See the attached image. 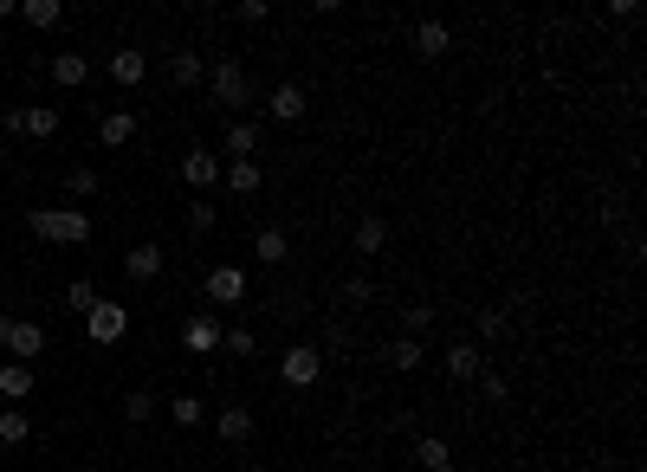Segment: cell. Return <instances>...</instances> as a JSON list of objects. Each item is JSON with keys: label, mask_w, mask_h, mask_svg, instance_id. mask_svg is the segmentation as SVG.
<instances>
[{"label": "cell", "mask_w": 647, "mask_h": 472, "mask_svg": "<svg viewBox=\"0 0 647 472\" xmlns=\"http://www.w3.org/2000/svg\"><path fill=\"white\" fill-rule=\"evenodd\" d=\"M26 227H33L39 240H52V246H85L91 240V214L85 207H33Z\"/></svg>", "instance_id": "1"}, {"label": "cell", "mask_w": 647, "mask_h": 472, "mask_svg": "<svg viewBox=\"0 0 647 472\" xmlns=\"http://www.w3.org/2000/svg\"><path fill=\"white\" fill-rule=\"evenodd\" d=\"M208 97L227 117H240L246 104H253V78H246V65L240 59H220V65H208Z\"/></svg>", "instance_id": "2"}, {"label": "cell", "mask_w": 647, "mask_h": 472, "mask_svg": "<svg viewBox=\"0 0 647 472\" xmlns=\"http://www.w3.org/2000/svg\"><path fill=\"white\" fill-rule=\"evenodd\" d=\"M0 350H7L13 363H26V369H33L39 356H46V330H39V324H26V317H7V330H0Z\"/></svg>", "instance_id": "3"}, {"label": "cell", "mask_w": 647, "mask_h": 472, "mask_svg": "<svg viewBox=\"0 0 647 472\" xmlns=\"http://www.w3.org/2000/svg\"><path fill=\"white\" fill-rule=\"evenodd\" d=\"M279 376L292 382V388H318V376H324V350H318V343H292V350L279 356Z\"/></svg>", "instance_id": "4"}, {"label": "cell", "mask_w": 647, "mask_h": 472, "mask_svg": "<svg viewBox=\"0 0 647 472\" xmlns=\"http://www.w3.org/2000/svg\"><path fill=\"white\" fill-rule=\"evenodd\" d=\"M162 272H169V253H162L156 240H136L130 253H123V279L130 285H156Z\"/></svg>", "instance_id": "5"}, {"label": "cell", "mask_w": 647, "mask_h": 472, "mask_svg": "<svg viewBox=\"0 0 647 472\" xmlns=\"http://www.w3.org/2000/svg\"><path fill=\"white\" fill-rule=\"evenodd\" d=\"M85 330H91V343H123V330H130V311H123L117 298H98L85 311Z\"/></svg>", "instance_id": "6"}, {"label": "cell", "mask_w": 647, "mask_h": 472, "mask_svg": "<svg viewBox=\"0 0 647 472\" xmlns=\"http://www.w3.org/2000/svg\"><path fill=\"white\" fill-rule=\"evenodd\" d=\"M440 369H447V382H479L486 376V343H447Z\"/></svg>", "instance_id": "7"}, {"label": "cell", "mask_w": 647, "mask_h": 472, "mask_svg": "<svg viewBox=\"0 0 647 472\" xmlns=\"http://www.w3.org/2000/svg\"><path fill=\"white\" fill-rule=\"evenodd\" d=\"M182 350H188V356H214V350H220V317L188 311V324H182Z\"/></svg>", "instance_id": "8"}, {"label": "cell", "mask_w": 647, "mask_h": 472, "mask_svg": "<svg viewBox=\"0 0 647 472\" xmlns=\"http://www.w3.org/2000/svg\"><path fill=\"white\" fill-rule=\"evenodd\" d=\"M220 169H227V162H220L214 149H201V143L182 156V182H188V188H220Z\"/></svg>", "instance_id": "9"}, {"label": "cell", "mask_w": 647, "mask_h": 472, "mask_svg": "<svg viewBox=\"0 0 647 472\" xmlns=\"http://www.w3.org/2000/svg\"><path fill=\"white\" fill-rule=\"evenodd\" d=\"M259 136H266V130H259V123H253V117H233V123H227V130H220V149H227V156H233V162H253V149H259Z\"/></svg>", "instance_id": "10"}, {"label": "cell", "mask_w": 647, "mask_h": 472, "mask_svg": "<svg viewBox=\"0 0 647 472\" xmlns=\"http://www.w3.org/2000/svg\"><path fill=\"white\" fill-rule=\"evenodd\" d=\"M246 291H253L246 285V266H214L208 272V298L214 304H246Z\"/></svg>", "instance_id": "11"}, {"label": "cell", "mask_w": 647, "mask_h": 472, "mask_svg": "<svg viewBox=\"0 0 647 472\" xmlns=\"http://www.w3.org/2000/svg\"><path fill=\"white\" fill-rule=\"evenodd\" d=\"M266 110H272V123H298L311 110V97H305V85H272L266 91Z\"/></svg>", "instance_id": "12"}, {"label": "cell", "mask_w": 647, "mask_h": 472, "mask_svg": "<svg viewBox=\"0 0 647 472\" xmlns=\"http://www.w3.org/2000/svg\"><path fill=\"white\" fill-rule=\"evenodd\" d=\"M220 188H227L233 201H253V194L266 188V175H259V162H227V169H220Z\"/></svg>", "instance_id": "13"}, {"label": "cell", "mask_w": 647, "mask_h": 472, "mask_svg": "<svg viewBox=\"0 0 647 472\" xmlns=\"http://www.w3.org/2000/svg\"><path fill=\"white\" fill-rule=\"evenodd\" d=\"M46 78H52V85H65V91H78L91 78V59H85V52H52Z\"/></svg>", "instance_id": "14"}, {"label": "cell", "mask_w": 647, "mask_h": 472, "mask_svg": "<svg viewBox=\"0 0 647 472\" xmlns=\"http://www.w3.org/2000/svg\"><path fill=\"white\" fill-rule=\"evenodd\" d=\"M143 78H149L143 46H117L110 52V85H143Z\"/></svg>", "instance_id": "15"}, {"label": "cell", "mask_w": 647, "mask_h": 472, "mask_svg": "<svg viewBox=\"0 0 647 472\" xmlns=\"http://www.w3.org/2000/svg\"><path fill=\"white\" fill-rule=\"evenodd\" d=\"M214 427H220V440H227V447H246V440H253V408H246V401H227Z\"/></svg>", "instance_id": "16"}, {"label": "cell", "mask_w": 647, "mask_h": 472, "mask_svg": "<svg viewBox=\"0 0 647 472\" xmlns=\"http://www.w3.org/2000/svg\"><path fill=\"white\" fill-rule=\"evenodd\" d=\"M350 246H356L363 259H376L382 246H389V220H382V214H363V220L350 227Z\"/></svg>", "instance_id": "17"}, {"label": "cell", "mask_w": 647, "mask_h": 472, "mask_svg": "<svg viewBox=\"0 0 647 472\" xmlns=\"http://www.w3.org/2000/svg\"><path fill=\"white\" fill-rule=\"evenodd\" d=\"M169 85H175V91L208 85V59H201V52H175V59H169Z\"/></svg>", "instance_id": "18"}, {"label": "cell", "mask_w": 647, "mask_h": 472, "mask_svg": "<svg viewBox=\"0 0 647 472\" xmlns=\"http://www.w3.org/2000/svg\"><path fill=\"white\" fill-rule=\"evenodd\" d=\"M136 130H143V123H136L130 110H110V117L98 123V143H104V149H130V143H136Z\"/></svg>", "instance_id": "19"}, {"label": "cell", "mask_w": 647, "mask_h": 472, "mask_svg": "<svg viewBox=\"0 0 647 472\" xmlns=\"http://www.w3.org/2000/svg\"><path fill=\"white\" fill-rule=\"evenodd\" d=\"M447 46H453L447 20H421L415 26V52H421V59H447Z\"/></svg>", "instance_id": "20"}, {"label": "cell", "mask_w": 647, "mask_h": 472, "mask_svg": "<svg viewBox=\"0 0 647 472\" xmlns=\"http://www.w3.org/2000/svg\"><path fill=\"white\" fill-rule=\"evenodd\" d=\"M285 253H292V240H285L279 227H259L253 233V259H259V266H285Z\"/></svg>", "instance_id": "21"}, {"label": "cell", "mask_w": 647, "mask_h": 472, "mask_svg": "<svg viewBox=\"0 0 647 472\" xmlns=\"http://www.w3.org/2000/svg\"><path fill=\"white\" fill-rule=\"evenodd\" d=\"M26 395H33V369H26V363H7V369H0V401H7V408H20Z\"/></svg>", "instance_id": "22"}, {"label": "cell", "mask_w": 647, "mask_h": 472, "mask_svg": "<svg viewBox=\"0 0 647 472\" xmlns=\"http://www.w3.org/2000/svg\"><path fill=\"white\" fill-rule=\"evenodd\" d=\"M20 130L46 143V136H59V110H52V104H33V110H20Z\"/></svg>", "instance_id": "23"}, {"label": "cell", "mask_w": 647, "mask_h": 472, "mask_svg": "<svg viewBox=\"0 0 647 472\" xmlns=\"http://www.w3.org/2000/svg\"><path fill=\"white\" fill-rule=\"evenodd\" d=\"M415 460H421V472H440V466H453V447L440 434H421L415 440Z\"/></svg>", "instance_id": "24"}, {"label": "cell", "mask_w": 647, "mask_h": 472, "mask_svg": "<svg viewBox=\"0 0 647 472\" xmlns=\"http://www.w3.org/2000/svg\"><path fill=\"white\" fill-rule=\"evenodd\" d=\"M421 363H428V343H415V337H395L389 343V369H402V376H408V369H421Z\"/></svg>", "instance_id": "25"}, {"label": "cell", "mask_w": 647, "mask_h": 472, "mask_svg": "<svg viewBox=\"0 0 647 472\" xmlns=\"http://www.w3.org/2000/svg\"><path fill=\"white\" fill-rule=\"evenodd\" d=\"M33 440V421H26V408H7L0 414V447H26Z\"/></svg>", "instance_id": "26"}, {"label": "cell", "mask_w": 647, "mask_h": 472, "mask_svg": "<svg viewBox=\"0 0 647 472\" xmlns=\"http://www.w3.org/2000/svg\"><path fill=\"white\" fill-rule=\"evenodd\" d=\"M220 350L240 356V363H253V356H259V337H253L246 324H233V330H220Z\"/></svg>", "instance_id": "27"}, {"label": "cell", "mask_w": 647, "mask_h": 472, "mask_svg": "<svg viewBox=\"0 0 647 472\" xmlns=\"http://www.w3.org/2000/svg\"><path fill=\"white\" fill-rule=\"evenodd\" d=\"M201 414H208V401H201V395H169V421L175 427H201Z\"/></svg>", "instance_id": "28"}, {"label": "cell", "mask_w": 647, "mask_h": 472, "mask_svg": "<svg viewBox=\"0 0 647 472\" xmlns=\"http://www.w3.org/2000/svg\"><path fill=\"white\" fill-rule=\"evenodd\" d=\"M20 20H26V26H59V20H65V7H59V0H26Z\"/></svg>", "instance_id": "29"}, {"label": "cell", "mask_w": 647, "mask_h": 472, "mask_svg": "<svg viewBox=\"0 0 647 472\" xmlns=\"http://www.w3.org/2000/svg\"><path fill=\"white\" fill-rule=\"evenodd\" d=\"M91 304H98V285H91V279H72V285H65V311H72V317H85Z\"/></svg>", "instance_id": "30"}, {"label": "cell", "mask_w": 647, "mask_h": 472, "mask_svg": "<svg viewBox=\"0 0 647 472\" xmlns=\"http://www.w3.org/2000/svg\"><path fill=\"white\" fill-rule=\"evenodd\" d=\"M98 188H104V175H98V169H72V175H65V194H72V201H91Z\"/></svg>", "instance_id": "31"}, {"label": "cell", "mask_w": 647, "mask_h": 472, "mask_svg": "<svg viewBox=\"0 0 647 472\" xmlns=\"http://www.w3.org/2000/svg\"><path fill=\"white\" fill-rule=\"evenodd\" d=\"M156 408H162V401L149 395V388H136V395H123V421H136V427H143V421H149V414H156Z\"/></svg>", "instance_id": "32"}, {"label": "cell", "mask_w": 647, "mask_h": 472, "mask_svg": "<svg viewBox=\"0 0 647 472\" xmlns=\"http://www.w3.org/2000/svg\"><path fill=\"white\" fill-rule=\"evenodd\" d=\"M214 220H220L214 201H188V233H214Z\"/></svg>", "instance_id": "33"}, {"label": "cell", "mask_w": 647, "mask_h": 472, "mask_svg": "<svg viewBox=\"0 0 647 472\" xmlns=\"http://www.w3.org/2000/svg\"><path fill=\"white\" fill-rule=\"evenodd\" d=\"M505 330H512V317H505L499 304H486V311H479V337L492 343V337H505Z\"/></svg>", "instance_id": "34"}, {"label": "cell", "mask_w": 647, "mask_h": 472, "mask_svg": "<svg viewBox=\"0 0 647 472\" xmlns=\"http://www.w3.org/2000/svg\"><path fill=\"white\" fill-rule=\"evenodd\" d=\"M479 395H486L492 408H499V401H512V382H505L499 369H486V376H479Z\"/></svg>", "instance_id": "35"}, {"label": "cell", "mask_w": 647, "mask_h": 472, "mask_svg": "<svg viewBox=\"0 0 647 472\" xmlns=\"http://www.w3.org/2000/svg\"><path fill=\"white\" fill-rule=\"evenodd\" d=\"M402 324H408V337H421V330L434 324V304H408V311H402Z\"/></svg>", "instance_id": "36"}, {"label": "cell", "mask_w": 647, "mask_h": 472, "mask_svg": "<svg viewBox=\"0 0 647 472\" xmlns=\"http://www.w3.org/2000/svg\"><path fill=\"white\" fill-rule=\"evenodd\" d=\"M343 298H350V304H369V298H376V285H369L363 272H350V279H343Z\"/></svg>", "instance_id": "37"}, {"label": "cell", "mask_w": 647, "mask_h": 472, "mask_svg": "<svg viewBox=\"0 0 647 472\" xmlns=\"http://www.w3.org/2000/svg\"><path fill=\"white\" fill-rule=\"evenodd\" d=\"M13 13H20V7H13V0H0V20H13Z\"/></svg>", "instance_id": "38"}, {"label": "cell", "mask_w": 647, "mask_h": 472, "mask_svg": "<svg viewBox=\"0 0 647 472\" xmlns=\"http://www.w3.org/2000/svg\"><path fill=\"white\" fill-rule=\"evenodd\" d=\"M0 175H7V143H0Z\"/></svg>", "instance_id": "39"}, {"label": "cell", "mask_w": 647, "mask_h": 472, "mask_svg": "<svg viewBox=\"0 0 647 472\" xmlns=\"http://www.w3.org/2000/svg\"><path fill=\"white\" fill-rule=\"evenodd\" d=\"M440 472H460V466H440Z\"/></svg>", "instance_id": "40"}]
</instances>
